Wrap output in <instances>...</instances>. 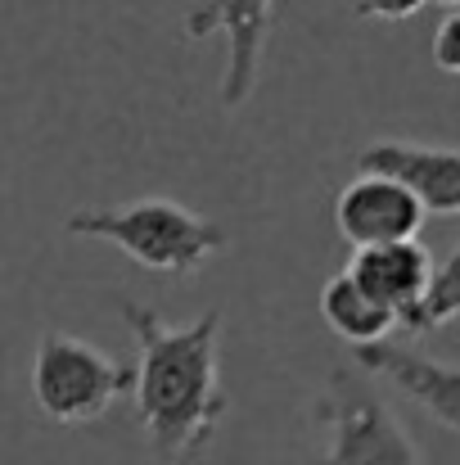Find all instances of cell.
<instances>
[{
    "label": "cell",
    "instance_id": "cell-5",
    "mask_svg": "<svg viewBox=\"0 0 460 465\" xmlns=\"http://www.w3.org/2000/svg\"><path fill=\"white\" fill-rule=\"evenodd\" d=\"M334 226L361 253V249L416 240L425 226V208L402 181L379 172H357L334 199Z\"/></svg>",
    "mask_w": 460,
    "mask_h": 465
},
{
    "label": "cell",
    "instance_id": "cell-8",
    "mask_svg": "<svg viewBox=\"0 0 460 465\" xmlns=\"http://www.w3.org/2000/svg\"><path fill=\"white\" fill-rule=\"evenodd\" d=\"M357 366L366 375H379L388 384H397L411 402H420L438 425L456 430L460 434V366L447 361H434V357H420L411 348H397V343H366L357 348Z\"/></svg>",
    "mask_w": 460,
    "mask_h": 465
},
{
    "label": "cell",
    "instance_id": "cell-14",
    "mask_svg": "<svg viewBox=\"0 0 460 465\" xmlns=\"http://www.w3.org/2000/svg\"><path fill=\"white\" fill-rule=\"evenodd\" d=\"M434 5H443V9H460V0H434Z\"/></svg>",
    "mask_w": 460,
    "mask_h": 465
},
{
    "label": "cell",
    "instance_id": "cell-6",
    "mask_svg": "<svg viewBox=\"0 0 460 465\" xmlns=\"http://www.w3.org/2000/svg\"><path fill=\"white\" fill-rule=\"evenodd\" d=\"M276 18V0H199L185 18V36L203 41L212 32H226L230 54H226V77H221V104L240 109L258 91V64L262 45Z\"/></svg>",
    "mask_w": 460,
    "mask_h": 465
},
{
    "label": "cell",
    "instance_id": "cell-12",
    "mask_svg": "<svg viewBox=\"0 0 460 465\" xmlns=\"http://www.w3.org/2000/svg\"><path fill=\"white\" fill-rule=\"evenodd\" d=\"M434 64L443 73H456L460 77V9H452L438 23V32H434Z\"/></svg>",
    "mask_w": 460,
    "mask_h": 465
},
{
    "label": "cell",
    "instance_id": "cell-4",
    "mask_svg": "<svg viewBox=\"0 0 460 465\" xmlns=\"http://www.w3.org/2000/svg\"><path fill=\"white\" fill-rule=\"evenodd\" d=\"M316 420L329 425V452L307 465H425L393 407L347 366L329 371V384L316 398Z\"/></svg>",
    "mask_w": 460,
    "mask_h": 465
},
{
    "label": "cell",
    "instance_id": "cell-7",
    "mask_svg": "<svg viewBox=\"0 0 460 465\" xmlns=\"http://www.w3.org/2000/svg\"><path fill=\"white\" fill-rule=\"evenodd\" d=\"M347 272L379 308L397 316V325L425 330V299H429V285H434V258L420 240L361 249Z\"/></svg>",
    "mask_w": 460,
    "mask_h": 465
},
{
    "label": "cell",
    "instance_id": "cell-3",
    "mask_svg": "<svg viewBox=\"0 0 460 465\" xmlns=\"http://www.w3.org/2000/svg\"><path fill=\"white\" fill-rule=\"evenodd\" d=\"M136 389V366L104 357L95 343L50 330L36 343L32 361V398L45 420L54 425H86L100 420L122 393Z\"/></svg>",
    "mask_w": 460,
    "mask_h": 465
},
{
    "label": "cell",
    "instance_id": "cell-11",
    "mask_svg": "<svg viewBox=\"0 0 460 465\" xmlns=\"http://www.w3.org/2000/svg\"><path fill=\"white\" fill-rule=\"evenodd\" d=\"M456 316H460V244L447 253L443 267H434V285H429V299H425V330L447 325Z\"/></svg>",
    "mask_w": 460,
    "mask_h": 465
},
{
    "label": "cell",
    "instance_id": "cell-2",
    "mask_svg": "<svg viewBox=\"0 0 460 465\" xmlns=\"http://www.w3.org/2000/svg\"><path fill=\"white\" fill-rule=\"evenodd\" d=\"M64 226L68 235L118 244L150 272H181V276L203 272V262L226 249V231L217 222L181 208L176 199H158V194L127 203V208H82Z\"/></svg>",
    "mask_w": 460,
    "mask_h": 465
},
{
    "label": "cell",
    "instance_id": "cell-9",
    "mask_svg": "<svg viewBox=\"0 0 460 465\" xmlns=\"http://www.w3.org/2000/svg\"><path fill=\"white\" fill-rule=\"evenodd\" d=\"M361 172H379L402 181L425 213H460V150L443 145H411V141H379L361 150Z\"/></svg>",
    "mask_w": 460,
    "mask_h": 465
},
{
    "label": "cell",
    "instance_id": "cell-10",
    "mask_svg": "<svg viewBox=\"0 0 460 465\" xmlns=\"http://www.w3.org/2000/svg\"><path fill=\"white\" fill-rule=\"evenodd\" d=\"M320 316H325L329 330H334L338 339H347L352 348L384 343L388 330L397 325V316L379 308V303L352 281V272H338V276L320 290Z\"/></svg>",
    "mask_w": 460,
    "mask_h": 465
},
{
    "label": "cell",
    "instance_id": "cell-13",
    "mask_svg": "<svg viewBox=\"0 0 460 465\" xmlns=\"http://www.w3.org/2000/svg\"><path fill=\"white\" fill-rule=\"evenodd\" d=\"M429 0H357L352 14L357 18H379V23H402L411 14H420Z\"/></svg>",
    "mask_w": 460,
    "mask_h": 465
},
{
    "label": "cell",
    "instance_id": "cell-1",
    "mask_svg": "<svg viewBox=\"0 0 460 465\" xmlns=\"http://www.w3.org/2000/svg\"><path fill=\"white\" fill-rule=\"evenodd\" d=\"M122 321L136 334V411L141 430L162 461H190L208 448L226 416L221 389V312L190 325H167L136 299H122Z\"/></svg>",
    "mask_w": 460,
    "mask_h": 465
}]
</instances>
